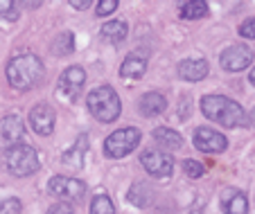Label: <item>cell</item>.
I'll return each instance as SVG.
<instances>
[{
    "mask_svg": "<svg viewBox=\"0 0 255 214\" xmlns=\"http://www.w3.org/2000/svg\"><path fill=\"white\" fill-rule=\"evenodd\" d=\"M86 151H88V135L82 133L77 138V142H75V147L70 149V151L63 153V165L72 167V169H82L84 167V160H86Z\"/></svg>",
    "mask_w": 255,
    "mask_h": 214,
    "instance_id": "cell-16",
    "label": "cell"
},
{
    "mask_svg": "<svg viewBox=\"0 0 255 214\" xmlns=\"http://www.w3.org/2000/svg\"><path fill=\"white\" fill-rule=\"evenodd\" d=\"M25 135V126L16 115H5L0 119V140L7 144V147H14L23 140Z\"/></svg>",
    "mask_w": 255,
    "mask_h": 214,
    "instance_id": "cell-12",
    "label": "cell"
},
{
    "mask_svg": "<svg viewBox=\"0 0 255 214\" xmlns=\"http://www.w3.org/2000/svg\"><path fill=\"white\" fill-rule=\"evenodd\" d=\"M249 81H251V86H255V68L251 70V75H249Z\"/></svg>",
    "mask_w": 255,
    "mask_h": 214,
    "instance_id": "cell-31",
    "label": "cell"
},
{
    "mask_svg": "<svg viewBox=\"0 0 255 214\" xmlns=\"http://www.w3.org/2000/svg\"><path fill=\"white\" fill-rule=\"evenodd\" d=\"M201 110L208 119L222 124V126H226V128H237L246 122L244 108L226 95H206V97H201Z\"/></svg>",
    "mask_w": 255,
    "mask_h": 214,
    "instance_id": "cell-2",
    "label": "cell"
},
{
    "mask_svg": "<svg viewBox=\"0 0 255 214\" xmlns=\"http://www.w3.org/2000/svg\"><path fill=\"white\" fill-rule=\"evenodd\" d=\"M91 214H116L113 201L106 194H95L91 201Z\"/></svg>",
    "mask_w": 255,
    "mask_h": 214,
    "instance_id": "cell-23",
    "label": "cell"
},
{
    "mask_svg": "<svg viewBox=\"0 0 255 214\" xmlns=\"http://www.w3.org/2000/svg\"><path fill=\"white\" fill-rule=\"evenodd\" d=\"M54 122H57V115L50 104H36L29 110V124H32L34 133L50 135L54 131Z\"/></svg>",
    "mask_w": 255,
    "mask_h": 214,
    "instance_id": "cell-11",
    "label": "cell"
},
{
    "mask_svg": "<svg viewBox=\"0 0 255 214\" xmlns=\"http://www.w3.org/2000/svg\"><path fill=\"white\" fill-rule=\"evenodd\" d=\"M5 162H7V169H9L11 176H18V178L32 176V174H36L41 167L36 149L29 147V144H23V142H18V144L7 149Z\"/></svg>",
    "mask_w": 255,
    "mask_h": 214,
    "instance_id": "cell-4",
    "label": "cell"
},
{
    "mask_svg": "<svg viewBox=\"0 0 255 214\" xmlns=\"http://www.w3.org/2000/svg\"><path fill=\"white\" fill-rule=\"evenodd\" d=\"M147 72V59L140 54H129L120 66V77H129V79H138Z\"/></svg>",
    "mask_w": 255,
    "mask_h": 214,
    "instance_id": "cell-18",
    "label": "cell"
},
{
    "mask_svg": "<svg viewBox=\"0 0 255 214\" xmlns=\"http://www.w3.org/2000/svg\"><path fill=\"white\" fill-rule=\"evenodd\" d=\"M194 147L203 153H222L228 149V138L215 128L199 126L194 131Z\"/></svg>",
    "mask_w": 255,
    "mask_h": 214,
    "instance_id": "cell-10",
    "label": "cell"
},
{
    "mask_svg": "<svg viewBox=\"0 0 255 214\" xmlns=\"http://www.w3.org/2000/svg\"><path fill=\"white\" fill-rule=\"evenodd\" d=\"M91 5H93L91 0H82V2H77V0H75V2H70V7H75V9H88Z\"/></svg>",
    "mask_w": 255,
    "mask_h": 214,
    "instance_id": "cell-30",
    "label": "cell"
},
{
    "mask_svg": "<svg viewBox=\"0 0 255 214\" xmlns=\"http://www.w3.org/2000/svg\"><path fill=\"white\" fill-rule=\"evenodd\" d=\"M84 84H86V70H84L82 66H70L59 77V93H61L66 100L72 102L79 97Z\"/></svg>",
    "mask_w": 255,
    "mask_h": 214,
    "instance_id": "cell-9",
    "label": "cell"
},
{
    "mask_svg": "<svg viewBox=\"0 0 255 214\" xmlns=\"http://www.w3.org/2000/svg\"><path fill=\"white\" fill-rule=\"evenodd\" d=\"M86 106H88L93 117H95L97 122H104V124L116 122V119L120 117V110H122L120 97H118V93L113 91L111 86H100V88L88 93Z\"/></svg>",
    "mask_w": 255,
    "mask_h": 214,
    "instance_id": "cell-3",
    "label": "cell"
},
{
    "mask_svg": "<svg viewBox=\"0 0 255 214\" xmlns=\"http://www.w3.org/2000/svg\"><path fill=\"white\" fill-rule=\"evenodd\" d=\"M48 214H75V212H72V205L57 203V205H52V208L48 210Z\"/></svg>",
    "mask_w": 255,
    "mask_h": 214,
    "instance_id": "cell-29",
    "label": "cell"
},
{
    "mask_svg": "<svg viewBox=\"0 0 255 214\" xmlns=\"http://www.w3.org/2000/svg\"><path fill=\"white\" fill-rule=\"evenodd\" d=\"M224 214H249V196L242 190H226L222 196Z\"/></svg>",
    "mask_w": 255,
    "mask_h": 214,
    "instance_id": "cell-14",
    "label": "cell"
},
{
    "mask_svg": "<svg viewBox=\"0 0 255 214\" xmlns=\"http://www.w3.org/2000/svg\"><path fill=\"white\" fill-rule=\"evenodd\" d=\"M208 61L203 59H183L178 63V77L185 81H201L208 77Z\"/></svg>",
    "mask_w": 255,
    "mask_h": 214,
    "instance_id": "cell-13",
    "label": "cell"
},
{
    "mask_svg": "<svg viewBox=\"0 0 255 214\" xmlns=\"http://www.w3.org/2000/svg\"><path fill=\"white\" fill-rule=\"evenodd\" d=\"M72 50H75V34L72 32H61L52 41V52L57 54V57H66Z\"/></svg>",
    "mask_w": 255,
    "mask_h": 214,
    "instance_id": "cell-22",
    "label": "cell"
},
{
    "mask_svg": "<svg viewBox=\"0 0 255 214\" xmlns=\"http://www.w3.org/2000/svg\"><path fill=\"white\" fill-rule=\"evenodd\" d=\"M251 122H253V124H255V108H253V110H251Z\"/></svg>",
    "mask_w": 255,
    "mask_h": 214,
    "instance_id": "cell-32",
    "label": "cell"
},
{
    "mask_svg": "<svg viewBox=\"0 0 255 214\" xmlns=\"http://www.w3.org/2000/svg\"><path fill=\"white\" fill-rule=\"evenodd\" d=\"M154 140L160 144L163 149H181V144H183V138H181V133H176V131H172V128L167 126H160L154 131Z\"/></svg>",
    "mask_w": 255,
    "mask_h": 214,
    "instance_id": "cell-21",
    "label": "cell"
},
{
    "mask_svg": "<svg viewBox=\"0 0 255 214\" xmlns=\"http://www.w3.org/2000/svg\"><path fill=\"white\" fill-rule=\"evenodd\" d=\"M43 63L39 57L34 54H18L7 63V81H9L11 88L16 91H29V88H36V86L43 81Z\"/></svg>",
    "mask_w": 255,
    "mask_h": 214,
    "instance_id": "cell-1",
    "label": "cell"
},
{
    "mask_svg": "<svg viewBox=\"0 0 255 214\" xmlns=\"http://www.w3.org/2000/svg\"><path fill=\"white\" fill-rule=\"evenodd\" d=\"M165 108H167V100H165V95H160V93H156V91L142 95V100H140V104H138V110L144 117H156V115H160Z\"/></svg>",
    "mask_w": 255,
    "mask_h": 214,
    "instance_id": "cell-15",
    "label": "cell"
},
{
    "mask_svg": "<svg viewBox=\"0 0 255 214\" xmlns=\"http://www.w3.org/2000/svg\"><path fill=\"white\" fill-rule=\"evenodd\" d=\"M118 9V0H102L97 2V16H111Z\"/></svg>",
    "mask_w": 255,
    "mask_h": 214,
    "instance_id": "cell-28",
    "label": "cell"
},
{
    "mask_svg": "<svg viewBox=\"0 0 255 214\" xmlns=\"http://www.w3.org/2000/svg\"><path fill=\"white\" fill-rule=\"evenodd\" d=\"M127 32H129L127 23H122V20H109V23L102 27V38L113 43V45H118V43H122L127 38Z\"/></svg>",
    "mask_w": 255,
    "mask_h": 214,
    "instance_id": "cell-20",
    "label": "cell"
},
{
    "mask_svg": "<svg viewBox=\"0 0 255 214\" xmlns=\"http://www.w3.org/2000/svg\"><path fill=\"white\" fill-rule=\"evenodd\" d=\"M140 140H142L140 128H135V126L118 128V131H113V133L106 138L104 153L109 158H116V160H118V158H125V156H129L135 147H138Z\"/></svg>",
    "mask_w": 255,
    "mask_h": 214,
    "instance_id": "cell-5",
    "label": "cell"
},
{
    "mask_svg": "<svg viewBox=\"0 0 255 214\" xmlns=\"http://www.w3.org/2000/svg\"><path fill=\"white\" fill-rule=\"evenodd\" d=\"M142 167L147 169V174H151L154 178H169L174 171V158L158 149H147L142 153Z\"/></svg>",
    "mask_w": 255,
    "mask_h": 214,
    "instance_id": "cell-7",
    "label": "cell"
},
{
    "mask_svg": "<svg viewBox=\"0 0 255 214\" xmlns=\"http://www.w3.org/2000/svg\"><path fill=\"white\" fill-rule=\"evenodd\" d=\"M127 199H129V203H133L135 208H149V205L154 203V190H151L147 183H135V185H131Z\"/></svg>",
    "mask_w": 255,
    "mask_h": 214,
    "instance_id": "cell-17",
    "label": "cell"
},
{
    "mask_svg": "<svg viewBox=\"0 0 255 214\" xmlns=\"http://www.w3.org/2000/svg\"><path fill=\"white\" fill-rule=\"evenodd\" d=\"M0 16L7 20H16L18 18V5L14 0H0Z\"/></svg>",
    "mask_w": 255,
    "mask_h": 214,
    "instance_id": "cell-25",
    "label": "cell"
},
{
    "mask_svg": "<svg viewBox=\"0 0 255 214\" xmlns=\"http://www.w3.org/2000/svg\"><path fill=\"white\" fill-rule=\"evenodd\" d=\"M208 9H210V7H208L206 0H185V2L178 5V14L185 20L203 18V16H208Z\"/></svg>",
    "mask_w": 255,
    "mask_h": 214,
    "instance_id": "cell-19",
    "label": "cell"
},
{
    "mask_svg": "<svg viewBox=\"0 0 255 214\" xmlns=\"http://www.w3.org/2000/svg\"><path fill=\"white\" fill-rule=\"evenodd\" d=\"M240 36H244V38H253V41H255V16L246 18L244 23L240 25Z\"/></svg>",
    "mask_w": 255,
    "mask_h": 214,
    "instance_id": "cell-27",
    "label": "cell"
},
{
    "mask_svg": "<svg viewBox=\"0 0 255 214\" xmlns=\"http://www.w3.org/2000/svg\"><path fill=\"white\" fill-rule=\"evenodd\" d=\"M23 205L16 196H5V199H0V214H20Z\"/></svg>",
    "mask_w": 255,
    "mask_h": 214,
    "instance_id": "cell-24",
    "label": "cell"
},
{
    "mask_svg": "<svg viewBox=\"0 0 255 214\" xmlns=\"http://www.w3.org/2000/svg\"><path fill=\"white\" fill-rule=\"evenodd\" d=\"M183 169L185 174H188V178H201L203 176V165L197 160H192V158H188V160H183Z\"/></svg>",
    "mask_w": 255,
    "mask_h": 214,
    "instance_id": "cell-26",
    "label": "cell"
},
{
    "mask_svg": "<svg viewBox=\"0 0 255 214\" xmlns=\"http://www.w3.org/2000/svg\"><path fill=\"white\" fill-rule=\"evenodd\" d=\"M48 190L52 196H59L63 201H82L86 196V185L77 178H68V176H54L50 178Z\"/></svg>",
    "mask_w": 255,
    "mask_h": 214,
    "instance_id": "cell-8",
    "label": "cell"
},
{
    "mask_svg": "<svg viewBox=\"0 0 255 214\" xmlns=\"http://www.w3.org/2000/svg\"><path fill=\"white\" fill-rule=\"evenodd\" d=\"M253 57H255V52L251 45L235 43V45H231V48H226L222 52L219 63H222V68L226 72H240V70H246L253 63Z\"/></svg>",
    "mask_w": 255,
    "mask_h": 214,
    "instance_id": "cell-6",
    "label": "cell"
}]
</instances>
